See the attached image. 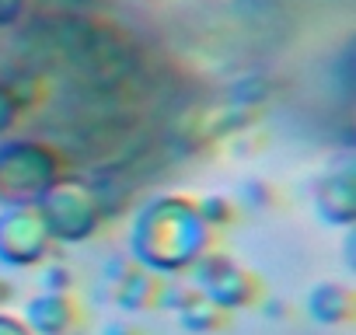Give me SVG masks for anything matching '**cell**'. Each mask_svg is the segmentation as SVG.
Returning a JSON list of instances; mask_svg holds the SVG:
<instances>
[{
    "label": "cell",
    "mask_w": 356,
    "mask_h": 335,
    "mask_svg": "<svg viewBox=\"0 0 356 335\" xmlns=\"http://www.w3.org/2000/svg\"><path fill=\"white\" fill-rule=\"evenodd\" d=\"M210 252V227L200 220L196 203L186 196H157L136 213L129 255L150 272L189 269Z\"/></svg>",
    "instance_id": "obj_1"
},
{
    "label": "cell",
    "mask_w": 356,
    "mask_h": 335,
    "mask_svg": "<svg viewBox=\"0 0 356 335\" xmlns=\"http://www.w3.org/2000/svg\"><path fill=\"white\" fill-rule=\"evenodd\" d=\"M60 175H67L60 147L39 140L0 143V203H35Z\"/></svg>",
    "instance_id": "obj_2"
},
{
    "label": "cell",
    "mask_w": 356,
    "mask_h": 335,
    "mask_svg": "<svg viewBox=\"0 0 356 335\" xmlns=\"http://www.w3.org/2000/svg\"><path fill=\"white\" fill-rule=\"evenodd\" d=\"M35 210L42 213L53 241H84L108 220L95 186L88 179H74V175H60L35 199Z\"/></svg>",
    "instance_id": "obj_3"
},
{
    "label": "cell",
    "mask_w": 356,
    "mask_h": 335,
    "mask_svg": "<svg viewBox=\"0 0 356 335\" xmlns=\"http://www.w3.org/2000/svg\"><path fill=\"white\" fill-rule=\"evenodd\" d=\"M193 286L207 297V300H213L217 307H224V311H238V307H255L259 300H262V279L252 272V269H245V265H238L231 255H224V252H203L193 265Z\"/></svg>",
    "instance_id": "obj_4"
},
{
    "label": "cell",
    "mask_w": 356,
    "mask_h": 335,
    "mask_svg": "<svg viewBox=\"0 0 356 335\" xmlns=\"http://www.w3.org/2000/svg\"><path fill=\"white\" fill-rule=\"evenodd\" d=\"M49 252H53V238L35 203H4V210H0V262L35 265Z\"/></svg>",
    "instance_id": "obj_5"
},
{
    "label": "cell",
    "mask_w": 356,
    "mask_h": 335,
    "mask_svg": "<svg viewBox=\"0 0 356 335\" xmlns=\"http://www.w3.org/2000/svg\"><path fill=\"white\" fill-rule=\"evenodd\" d=\"M81 321H84L81 304L70 293H39L29 300L25 311V325L35 335H74Z\"/></svg>",
    "instance_id": "obj_6"
},
{
    "label": "cell",
    "mask_w": 356,
    "mask_h": 335,
    "mask_svg": "<svg viewBox=\"0 0 356 335\" xmlns=\"http://www.w3.org/2000/svg\"><path fill=\"white\" fill-rule=\"evenodd\" d=\"M314 206L325 224L349 227L356 217V182H353V168H339V172L325 175L314 196Z\"/></svg>",
    "instance_id": "obj_7"
},
{
    "label": "cell",
    "mask_w": 356,
    "mask_h": 335,
    "mask_svg": "<svg viewBox=\"0 0 356 335\" xmlns=\"http://www.w3.org/2000/svg\"><path fill=\"white\" fill-rule=\"evenodd\" d=\"M161 293H164V276L150 272V269H129L119 283H112V300L122 311H154L161 307Z\"/></svg>",
    "instance_id": "obj_8"
},
{
    "label": "cell",
    "mask_w": 356,
    "mask_h": 335,
    "mask_svg": "<svg viewBox=\"0 0 356 335\" xmlns=\"http://www.w3.org/2000/svg\"><path fill=\"white\" fill-rule=\"evenodd\" d=\"M307 314L318 325H346L356 314V297L342 283H318L307 293Z\"/></svg>",
    "instance_id": "obj_9"
},
{
    "label": "cell",
    "mask_w": 356,
    "mask_h": 335,
    "mask_svg": "<svg viewBox=\"0 0 356 335\" xmlns=\"http://www.w3.org/2000/svg\"><path fill=\"white\" fill-rule=\"evenodd\" d=\"M178 321H182V328H189L193 335H217L220 328H227L231 311L217 307L213 300H207V297L200 293L196 300H189L182 311H178Z\"/></svg>",
    "instance_id": "obj_10"
},
{
    "label": "cell",
    "mask_w": 356,
    "mask_h": 335,
    "mask_svg": "<svg viewBox=\"0 0 356 335\" xmlns=\"http://www.w3.org/2000/svg\"><path fill=\"white\" fill-rule=\"evenodd\" d=\"M196 213H200V220L210 227V231H224V227H231L234 220H238V206L227 199V196H203L200 203H196Z\"/></svg>",
    "instance_id": "obj_11"
},
{
    "label": "cell",
    "mask_w": 356,
    "mask_h": 335,
    "mask_svg": "<svg viewBox=\"0 0 356 335\" xmlns=\"http://www.w3.org/2000/svg\"><path fill=\"white\" fill-rule=\"evenodd\" d=\"M42 286H46V293H70V290H74V272H70V265L49 262L46 272H42Z\"/></svg>",
    "instance_id": "obj_12"
},
{
    "label": "cell",
    "mask_w": 356,
    "mask_h": 335,
    "mask_svg": "<svg viewBox=\"0 0 356 335\" xmlns=\"http://www.w3.org/2000/svg\"><path fill=\"white\" fill-rule=\"evenodd\" d=\"M18 115H22V105H18L15 91L0 81V136H4V133L18 122Z\"/></svg>",
    "instance_id": "obj_13"
},
{
    "label": "cell",
    "mask_w": 356,
    "mask_h": 335,
    "mask_svg": "<svg viewBox=\"0 0 356 335\" xmlns=\"http://www.w3.org/2000/svg\"><path fill=\"white\" fill-rule=\"evenodd\" d=\"M273 196H276L273 186H266V182H259V179H248V182L241 186V199H245L248 206H255V210H259V206H269Z\"/></svg>",
    "instance_id": "obj_14"
},
{
    "label": "cell",
    "mask_w": 356,
    "mask_h": 335,
    "mask_svg": "<svg viewBox=\"0 0 356 335\" xmlns=\"http://www.w3.org/2000/svg\"><path fill=\"white\" fill-rule=\"evenodd\" d=\"M0 335H32L25 321L11 318V314H0Z\"/></svg>",
    "instance_id": "obj_15"
},
{
    "label": "cell",
    "mask_w": 356,
    "mask_h": 335,
    "mask_svg": "<svg viewBox=\"0 0 356 335\" xmlns=\"http://www.w3.org/2000/svg\"><path fill=\"white\" fill-rule=\"evenodd\" d=\"M102 335H143V332L136 325H129V321H108Z\"/></svg>",
    "instance_id": "obj_16"
},
{
    "label": "cell",
    "mask_w": 356,
    "mask_h": 335,
    "mask_svg": "<svg viewBox=\"0 0 356 335\" xmlns=\"http://www.w3.org/2000/svg\"><path fill=\"white\" fill-rule=\"evenodd\" d=\"M22 4H25V0H0V22H11Z\"/></svg>",
    "instance_id": "obj_17"
},
{
    "label": "cell",
    "mask_w": 356,
    "mask_h": 335,
    "mask_svg": "<svg viewBox=\"0 0 356 335\" xmlns=\"http://www.w3.org/2000/svg\"><path fill=\"white\" fill-rule=\"evenodd\" d=\"M11 297H15V286H11L8 279H0V307H8Z\"/></svg>",
    "instance_id": "obj_18"
}]
</instances>
